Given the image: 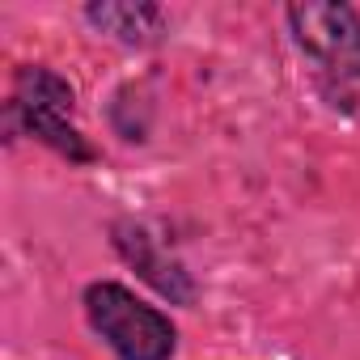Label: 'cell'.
<instances>
[{
    "label": "cell",
    "instance_id": "cell-1",
    "mask_svg": "<svg viewBox=\"0 0 360 360\" xmlns=\"http://www.w3.org/2000/svg\"><path fill=\"white\" fill-rule=\"evenodd\" d=\"M72 106H77V89L43 68V64H26L18 68L13 77V98H9V110H5V123H9V140L22 131V136H34L43 140L47 148H56L60 157L85 165L94 161V148L85 144V136L72 127Z\"/></svg>",
    "mask_w": 360,
    "mask_h": 360
},
{
    "label": "cell",
    "instance_id": "cell-2",
    "mask_svg": "<svg viewBox=\"0 0 360 360\" xmlns=\"http://www.w3.org/2000/svg\"><path fill=\"white\" fill-rule=\"evenodd\" d=\"M288 26L297 47L318 64L326 98L352 106V89L360 85V13L335 0H305L288 5Z\"/></svg>",
    "mask_w": 360,
    "mask_h": 360
},
{
    "label": "cell",
    "instance_id": "cell-3",
    "mask_svg": "<svg viewBox=\"0 0 360 360\" xmlns=\"http://www.w3.org/2000/svg\"><path fill=\"white\" fill-rule=\"evenodd\" d=\"M85 314L119 360H169L178 347L174 322L115 280H98L85 288Z\"/></svg>",
    "mask_w": 360,
    "mask_h": 360
},
{
    "label": "cell",
    "instance_id": "cell-4",
    "mask_svg": "<svg viewBox=\"0 0 360 360\" xmlns=\"http://www.w3.org/2000/svg\"><path fill=\"white\" fill-rule=\"evenodd\" d=\"M110 238H115L119 259H123L144 284H153L161 297H169L174 305H191V301H195L191 271L178 263L169 250H161V242H157L140 221H119V225L110 229Z\"/></svg>",
    "mask_w": 360,
    "mask_h": 360
},
{
    "label": "cell",
    "instance_id": "cell-5",
    "mask_svg": "<svg viewBox=\"0 0 360 360\" xmlns=\"http://www.w3.org/2000/svg\"><path fill=\"white\" fill-rule=\"evenodd\" d=\"M85 18L98 30H106L119 43H127V47H153L161 39V30H165L161 5H119V0H102V5L85 9Z\"/></svg>",
    "mask_w": 360,
    "mask_h": 360
}]
</instances>
